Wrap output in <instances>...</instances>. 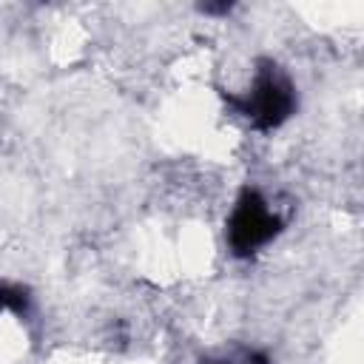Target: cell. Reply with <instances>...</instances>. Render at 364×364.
Wrapping results in <instances>:
<instances>
[{
  "instance_id": "6da1fadb",
  "label": "cell",
  "mask_w": 364,
  "mask_h": 364,
  "mask_svg": "<svg viewBox=\"0 0 364 364\" xmlns=\"http://www.w3.org/2000/svg\"><path fill=\"white\" fill-rule=\"evenodd\" d=\"M236 102L256 128H279L296 108V88L276 63H262Z\"/></svg>"
},
{
  "instance_id": "7a4b0ae2",
  "label": "cell",
  "mask_w": 364,
  "mask_h": 364,
  "mask_svg": "<svg viewBox=\"0 0 364 364\" xmlns=\"http://www.w3.org/2000/svg\"><path fill=\"white\" fill-rule=\"evenodd\" d=\"M284 219L279 213V208L262 193V191H253L247 188L230 216H228V242L233 247V253L239 256H250L256 250H262L267 242H273V236L282 230Z\"/></svg>"
},
{
  "instance_id": "3957f363",
  "label": "cell",
  "mask_w": 364,
  "mask_h": 364,
  "mask_svg": "<svg viewBox=\"0 0 364 364\" xmlns=\"http://www.w3.org/2000/svg\"><path fill=\"white\" fill-rule=\"evenodd\" d=\"M213 364H250V358H245V361H213Z\"/></svg>"
}]
</instances>
